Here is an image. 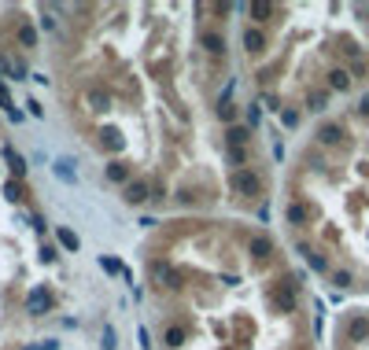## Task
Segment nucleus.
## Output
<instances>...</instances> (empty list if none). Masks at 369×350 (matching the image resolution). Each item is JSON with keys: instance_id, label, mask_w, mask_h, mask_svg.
<instances>
[{"instance_id": "nucleus-1", "label": "nucleus", "mask_w": 369, "mask_h": 350, "mask_svg": "<svg viewBox=\"0 0 369 350\" xmlns=\"http://www.w3.org/2000/svg\"><path fill=\"white\" fill-rule=\"evenodd\" d=\"M233 4H82L52 52L56 103L118 203L251 214L270 196L244 122Z\"/></svg>"}, {"instance_id": "nucleus-2", "label": "nucleus", "mask_w": 369, "mask_h": 350, "mask_svg": "<svg viewBox=\"0 0 369 350\" xmlns=\"http://www.w3.org/2000/svg\"><path fill=\"white\" fill-rule=\"evenodd\" d=\"M137 258L144 350H310L321 332L277 236L240 214L166 218Z\"/></svg>"}]
</instances>
